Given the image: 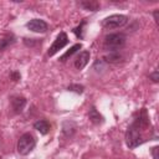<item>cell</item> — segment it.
<instances>
[{"mask_svg":"<svg viewBox=\"0 0 159 159\" xmlns=\"http://www.w3.org/2000/svg\"><path fill=\"white\" fill-rule=\"evenodd\" d=\"M127 22H128V17L125 15L114 14V15H111V16L106 17L102 21V26L106 30H113V29H119V27L124 26Z\"/></svg>","mask_w":159,"mask_h":159,"instance_id":"obj_3","label":"cell"},{"mask_svg":"<svg viewBox=\"0 0 159 159\" xmlns=\"http://www.w3.org/2000/svg\"><path fill=\"white\" fill-rule=\"evenodd\" d=\"M84 24H86V21H82V24H81L78 27H76V29L73 30V32L77 35V37H81V39L83 37V35H82V27H83V25H84Z\"/></svg>","mask_w":159,"mask_h":159,"instance_id":"obj_16","label":"cell"},{"mask_svg":"<svg viewBox=\"0 0 159 159\" xmlns=\"http://www.w3.org/2000/svg\"><path fill=\"white\" fill-rule=\"evenodd\" d=\"M34 128L36 130H39L41 134L45 135V134H47L50 132V123L46 119H40V120L34 123Z\"/></svg>","mask_w":159,"mask_h":159,"instance_id":"obj_9","label":"cell"},{"mask_svg":"<svg viewBox=\"0 0 159 159\" xmlns=\"http://www.w3.org/2000/svg\"><path fill=\"white\" fill-rule=\"evenodd\" d=\"M36 147V140L31 133H25L20 137L17 140V153L20 155H27L30 154Z\"/></svg>","mask_w":159,"mask_h":159,"instance_id":"obj_2","label":"cell"},{"mask_svg":"<svg viewBox=\"0 0 159 159\" xmlns=\"http://www.w3.org/2000/svg\"><path fill=\"white\" fill-rule=\"evenodd\" d=\"M89 56H91L89 51H82L75 60V67L77 70H83L89 61Z\"/></svg>","mask_w":159,"mask_h":159,"instance_id":"obj_7","label":"cell"},{"mask_svg":"<svg viewBox=\"0 0 159 159\" xmlns=\"http://www.w3.org/2000/svg\"><path fill=\"white\" fill-rule=\"evenodd\" d=\"M26 106V99L21 96H14L11 98V108L15 113H21Z\"/></svg>","mask_w":159,"mask_h":159,"instance_id":"obj_8","label":"cell"},{"mask_svg":"<svg viewBox=\"0 0 159 159\" xmlns=\"http://www.w3.org/2000/svg\"><path fill=\"white\" fill-rule=\"evenodd\" d=\"M125 40L127 37L124 34H109L104 37L103 47L109 52H114L125 45Z\"/></svg>","mask_w":159,"mask_h":159,"instance_id":"obj_1","label":"cell"},{"mask_svg":"<svg viewBox=\"0 0 159 159\" xmlns=\"http://www.w3.org/2000/svg\"><path fill=\"white\" fill-rule=\"evenodd\" d=\"M153 16H154V20H155V22L158 24V10H155V11H154Z\"/></svg>","mask_w":159,"mask_h":159,"instance_id":"obj_20","label":"cell"},{"mask_svg":"<svg viewBox=\"0 0 159 159\" xmlns=\"http://www.w3.org/2000/svg\"><path fill=\"white\" fill-rule=\"evenodd\" d=\"M158 150H159L158 147H153V148H152V155H153V159H158Z\"/></svg>","mask_w":159,"mask_h":159,"instance_id":"obj_19","label":"cell"},{"mask_svg":"<svg viewBox=\"0 0 159 159\" xmlns=\"http://www.w3.org/2000/svg\"><path fill=\"white\" fill-rule=\"evenodd\" d=\"M143 142H144V139L142 138V134H140L139 129L137 127H134L133 124L129 125V128H128V130L125 133V143H127L128 148H130V149L137 148Z\"/></svg>","mask_w":159,"mask_h":159,"instance_id":"obj_4","label":"cell"},{"mask_svg":"<svg viewBox=\"0 0 159 159\" xmlns=\"http://www.w3.org/2000/svg\"><path fill=\"white\" fill-rule=\"evenodd\" d=\"M88 118H89V120L93 124H101V123H103V117L99 114V112L94 107L91 108V111L88 113Z\"/></svg>","mask_w":159,"mask_h":159,"instance_id":"obj_11","label":"cell"},{"mask_svg":"<svg viewBox=\"0 0 159 159\" xmlns=\"http://www.w3.org/2000/svg\"><path fill=\"white\" fill-rule=\"evenodd\" d=\"M26 27H27L30 31L37 32V34H43V32H46L47 29H48L47 24H46L43 20H41V19H32V20H30V21L26 24Z\"/></svg>","mask_w":159,"mask_h":159,"instance_id":"obj_6","label":"cell"},{"mask_svg":"<svg viewBox=\"0 0 159 159\" xmlns=\"http://www.w3.org/2000/svg\"><path fill=\"white\" fill-rule=\"evenodd\" d=\"M14 42H15V36L12 34H5L0 40V51H4Z\"/></svg>","mask_w":159,"mask_h":159,"instance_id":"obj_10","label":"cell"},{"mask_svg":"<svg viewBox=\"0 0 159 159\" xmlns=\"http://www.w3.org/2000/svg\"><path fill=\"white\" fill-rule=\"evenodd\" d=\"M0 159H1V158H0Z\"/></svg>","mask_w":159,"mask_h":159,"instance_id":"obj_21","label":"cell"},{"mask_svg":"<svg viewBox=\"0 0 159 159\" xmlns=\"http://www.w3.org/2000/svg\"><path fill=\"white\" fill-rule=\"evenodd\" d=\"M67 89H68V91H71V92L82 93V92H83V89H84V87H83V86H81V84H70V86L67 87Z\"/></svg>","mask_w":159,"mask_h":159,"instance_id":"obj_15","label":"cell"},{"mask_svg":"<svg viewBox=\"0 0 159 159\" xmlns=\"http://www.w3.org/2000/svg\"><path fill=\"white\" fill-rule=\"evenodd\" d=\"M68 43V37H67V35H66V32H60L58 35H57V37H56V40L53 41V43L51 45V47L48 48V52H47V55L51 57V56H53L55 53H57L60 50H62L66 45Z\"/></svg>","mask_w":159,"mask_h":159,"instance_id":"obj_5","label":"cell"},{"mask_svg":"<svg viewBox=\"0 0 159 159\" xmlns=\"http://www.w3.org/2000/svg\"><path fill=\"white\" fill-rule=\"evenodd\" d=\"M78 5L81 7L88 10V11H97L99 9V2H97V1H89V0H87V1H80Z\"/></svg>","mask_w":159,"mask_h":159,"instance_id":"obj_12","label":"cell"},{"mask_svg":"<svg viewBox=\"0 0 159 159\" xmlns=\"http://www.w3.org/2000/svg\"><path fill=\"white\" fill-rule=\"evenodd\" d=\"M81 47H82V45H81V43H76V45H73V46H72V47H71V48H70L65 55H62V56H61V58H60V60H61L62 62H65L68 57H71L73 53H76Z\"/></svg>","mask_w":159,"mask_h":159,"instance_id":"obj_13","label":"cell"},{"mask_svg":"<svg viewBox=\"0 0 159 159\" xmlns=\"http://www.w3.org/2000/svg\"><path fill=\"white\" fill-rule=\"evenodd\" d=\"M120 58H122V56H120V53H119L118 51L109 52L108 55L104 56V60H106L107 62H119Z\"/></svg>","mask_w":159,"mask_h":159,"instance_id":"obj_14","label":"cell"},{"mask_svg":"<svg viewBox=\"0 0 159 159\" xmlns=\"http://www.w3.org/2000/svg\"><path fill=\"white\" fill-rule=\"evenodd\" d=\"M149 78H150L153 82H155V83H157V82L159 81V73H158V71L155 70L153 73H150V75H149Z\"/></svg>","mask_w":159,"mask_h":159,"instance_id":"obj_17","label":"cell"},{"mask_svg":"<svg viewBox=\"0 0 159 159\" xmlns=\"http://www.w3.org/2000/svg\"><path fill=\"white\" fill-rule=\"evenodd\" d=\"M10 77H11V80H12V81H19L21 76H20V73H19L17 71H14V72H11V73H10Z\"/></svg>","mask_w":159,"mask_h":159,"instance_id":"obj_18","label":"cell"}]
</instances>
